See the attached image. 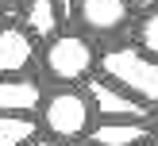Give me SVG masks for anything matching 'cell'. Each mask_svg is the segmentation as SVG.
<instances>
[{"label":"cell","instance_id":"6da1fadb","mask_svg":"<svg viewBox=\"0 0 158 146\" xmlns=\"http://www.w3.org/2000/svg\"><path fill=\"white\" fill-rule=\"evenodd\" d=\"M97 77H104L108 85H116L120 92L135 96L139 104L158 108V61L147 58L139 46H108L97 58Z\"/></svg>","mask_w":158,"mask_h":146},{"label":"cell","instance_id":"7a4b0ae2","mask_svg":"<svg viewBox=\"0 0 158 146\" xmlns=\"http://www.w3.org/2000/svg\"><path fill=\"white\" fill-rule=\"evenodd\" d=\"M43 69L50 81H58L62 89H73L77 81L93 77L97 69V50H93V38L81 31H58L50 42H43Z\"/></svg>","mask_w":158,"mask_h":146},{"label":"cell","instance_id":"3957f363","mask_svg":"<svg viewBox=\"0 0 158 146\" xmlns=\"http://www.w3.org/2000/svg\"><path fill=\"white\" fill-rule=\"evenodd\" d=\"M39 123L50 135V142H73V138L89 135L93 127V108L81 89H54L43 96L39 108Z\"/></svg>","mask_w":158,"mask_h":146},{"label":"cell","instance_id":"277c9868","mask_svg":"<svg viewBox=\"0 0 158 146\" xmlns=\"http://www.w3.org/2000/svg\"><path fill=\"white\" fill-rule=\"evenodd\" d=\"M85 100H89L93 115H100V123H147L151 108L139 104L135 96L120 92L116 85H108L104 77H85Z\"/></svg>","mask_w":158,"mask_h":146},{"label":"cell","instance_id":"5b68a950","mask_svg":"<svg viewBox=\"0 0 158 146\" xmlns=\"http://www.w3.org/2000/svg\"><path fill=\"white\" fill-rule=\"evenodd\" d=\"M77 23L85 27V35H116L131 23V0H77Z\"/></svg>","mask_w":158,"mask_h":146},{"label":"cell","instance_id":"8992f818","mask_svg":"<svg viewBox=\"0 0 158 146\" xmlns=\"http://www.w3.org/2000/svg\"><path fill=\"white\" fill-rule=\"evenodd\" d=\"M35 65V38L19 23L0 27V77H23Z\"/></svg>","mask_w":158,"mask_h":146},{"label":"cell","instance_id":"52a82bcc","mask_svg":"<svg viewBox=\"0 0 158 146\" xmlns=\"http://www.w3.org/2000/svg\"><path fill=\"white\" fill-rule=\"evenodd\" d=\"M43 85L35 77H0V115H23L35 119V112L43 108Z\"/></svg>","mask_w":158,"mask_h":146},{"label":"cell","instance_id":"ba28073f","mask_svg":"<svg viewBox=\"0 0 158 146\" xmlns=\"http://www.w3.org/2000/svg\"><path fill=\"white\" fill-rule=\"evenodd\" d=\"M151 138L147 123H93L89 146H139Z\"/></svg>","mask_w":158,"mask_h":146},{"label":"cell","instance_id":"9c48e42d","mask_svg":"<svg viewBox=\"0 0 158 146\" xmlns=\"http://www.w3.org/2000/svg\"><path fill=\"white\" fill-rule=\"evenodd\" d=\"M58 27H62V19H58L54 0H27L23 4V31L35 42H50L58 35Z\"/></svg>","mask_w":158,"mask_h":146},{"label":"cell","instance_id":"30bf717a","mask_svg":"<svg viewBox=\"0 0 158 146\" xmlns=\"http://www.w3.org/2000/svg\"><path fill=\"white\" fill-rule=\"evenodd\" d=\"M39 138V123L23 115H0V146H27Z\"/></svg>","mask_w":158,"mask_h":146},{"label":"cell","instance_id":"8fae6325","mask_svg":"<svg viewBox=\"0 0 158 146\" xmlns=\"http://www.w3.org/2000/svg\"><path fill=\"white\" fill-rule=\"evenodd\" d=\"M135 35H139V42H135V46L147 54V58H154V61H158V8H147V12H143V19H139Z\"/></svg>","mask_w":158,"mask_h":146},{"label":"cell","instance_id":"7c38bea8","mask_svg":"<svg viewBox=\"0 0 158 146\" xmlns=\"http://www.w3.org/2000/svg\"><path fill=\"white\" fill-rule=\"evenodd\" d=\"M54 8H58V19L62 23H69L77 15V0H54Z\"/></svg>","mask_w":158,"mask_h":146},{"label":"cell","instance_id":"4fadbf2b","mask_svg":"<svg viewBox=\"0 0 158 146\" xmlns=\"http://www.w3.org/2000/svg\"><path fill=\"white\" fill-rule=\"evenodd\" d=\"M27 146H54V142H50V138H31Z\"/></svg>","mask_w":158,"mask_h":146},{"label":"cell","instance_id":"5bb4252c","mask_svg":"<svg viewBox=\"0 0 158 146\" xmlns=\"http://www.w3.org/2000/svg\"><path fill=\"white\" fill-rule=\"evenodd\" d=\"M151 138L158 142V112H154V127H151Z\"/></svg>","mask_w":158,"mask_h":146},{"label":"cell","instance_id":"9a60e30c","mask_svg":"<svg viewBox=\"0 0 158 146\" xmlns=\"http://www.w3.org/2000/svg\"><path fill=\"white\" fill-rule=\"evenodd\" d=\"M0 4H12V0H0Z\"/></svg>","mask_w":158,"mask_h":146},{"label":"cell","instance_id":"2e32d148","mask_svg":"<svg viewBox=\"0 0 158 146\" xmlns=\"http://www.w3.org/2000/svg\"><path fill=\"white\" fill-rule=\"evenodd\" d=\"M85 146H89V142H85Z\"/></svg>","mask_w":158,"mask_h":146}]
</instances>
